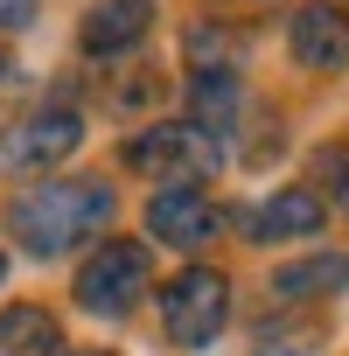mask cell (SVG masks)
Segmentation results:
<instances>
[{
	"instance_id": "6da1fadb",
	"label": "cell",
	"mask_w": 349,
	"mask_h": 356,
	"mask_svg": "<svg viewBox=\"0 0 349 356\" xmlns=\"http://www.w3.org/2000/svg\"><path fill=\"white\" fill-rule=\"evenodd\" d=\"M112 210H119L112 182H98V175H63V182H35L29 196H15L8 224H15V238L35 259H56V252L98 238L112 224Z\"/></svg>"
},
{
	"instance_id": "7a4b0ae2",
	"label": "cell",
	"mask_w": 349,
	"mask_h": 356,
	"mask_svg": "<svg viewBox=\"0 0 349 356\" xmlns=\"http://www.w3.org/2000/svg\"><path fill=\"white\" fill-rule=\"evenodd\" d=\"M133 175L147 182H168V189H203L210 175L224 168V147L203 133V126H140L119 154Z\"/></svg>"
},
{
	"instance_id": "3957f363",
	"label": "cell",
	"mask_w": 349,
	"mask_h": 356,
	"mask_svg": "<svg viewBox=\"0 0 349 356\" xmlns=\"http://www.w3.org/2000/svg\"><path fill=\"white\" fill-rule=\"evenodd\" d=\"M231 314V280L210 273V266H189V273H174L168 293H161V328L174 349H210L217 328Z\"/></svg>"
},
{
	"instance_id": "277c9868",
	"label": "cell",
	"mask_w": 349,
	"mask_h": 356,
	"mask_svg": "<svg viewBox=\"0 0 349 356\" xmlns=\"http://www.w3.org/2000/svg\"><path fill=\"white\" fill-rule=\"evenodd\" d=\"M140 293H147V245L140 238H105L77 273V307L84 314L119 321V314L140 307Z\"/></svg>"
},
{
	"instance_id": "5b68a950",
	"label": "cell",
	"mask_w": 349,
	"mask_h": 356,
	"mask_svg": "<svg viewBox=\"0 0 349 356\" xmlns=\"http://www.w3.org/2000/svg\"><path fill=\"white\" fill-rule=\"evenodd\" d=\"M84 140V119L70 105H42V112H22L15 126H0V175H42L56 161H70Z\"/></svg>"
},
{
	"instance_id": "8992f818",
	"label": "cell",
	"mask_w": 349,
	"mask_h": 356,
	"mask_svg": "<svg viewBox=\"0 0 349 356\" xmlns=\"http://www.w3.org/2000/svg\"><path fill=\"white\" fill-rule=\"evenodd\" d=\"M217 224H224V210H217L203 189H161V196L147 203V231H154L161 245H174V252H203V245L217 238Z\"/></svg>"
},
{
	"instance_id": "52a82bcc",
	"label": "cell",
	"mask_w": 349,
	"mask_h": 356,
	"mask_svg": "<svg viewBox=\"0 0 349 356\" xmlns=\"http://www.w3.org/2000/svg\"><path fill=\"white\" fill-rule=\"evenodd\" d=\"M321 217H328L321 189H273L266 203H252V210L238 217V231H245L252 245H279V238H314Z\"/></svg>"
},
{
	"instance_id": "ba28073f",
	"label": "cell",
	"mask_w": 349,
	"mask_h": 356,
	"mask_svg": "<svg viewBox=\"0 0 349 356\" xmlns=\"http://www.w3.org/2000/svg\"><path fill=\"white\" fill-rule=\"evenodd\" d=\"M293 56L307 70H342L349 63V15L335 8V0H307V8H293Z\"/></svg>"
},
{
	"instance_id": "9c48e42d",
	"label": "cell",
	"mask_w": 349,
	"mask_h": 356,
	"mask_svg": "<svg viewBox=\"0 0 349 356\" xmlns=\"http://www.w3.org/2000/svg\"><path fill=\"white\" fill-rule=\"evenodd\" d=\"M154 29V0H105L98 15H84V56H119Z\"/></svg>"
},
{
	"instance_id": "30bf717a",
	"label": "cell",
	"mask_w": 349,
	"mask_h": 356,
	"mask_svg": "<svg viewBox=\"0 0 349 356\" xmlns=\"http://www.w3.org/2000/svg\"><path fill=\"white\" fill-rule=\"evenodd\" d=\"M0 356H63V328L49 307H8L0 314Z\"/></svg>"
},
{
	"instance_id": "8fae6325",
	"label": "cell",
	"mask_w": 349,
	"mask_h": 356,
	"mask_svg": "<svg viewBox=\"0 0 349 356\" xmlns=\"http://www.w3.org/2000/svg\"><path fill=\"white\" fill-rule=\"evenodd\" d=\"M238 49H245L238 29H210V22L189 29V63H196V77H231V70H238Z\"/></svg>"
},
{
	"instance_id": "7c38bea8",
	"label": "cell",
	"mask_w": 349,
	"mask_h": 356,
	"mask_svg": "<svg viewBox=\"0 0 349 356\" xmlns=\"http://www.w3.org/2000/svg\"><path fill=\"white\" fill-rule=\"evenodd\" d=\"M273 286H279L286 300H307V293H342V286H349V259H300V266H286Z\"/></svg>"
},
{
	"instance_id": "4fadbf2b",
	"label": "cell",
	"mask_w": 349,
	"mask_h": 356,
	"mask_svg": "<svg viewBox=\"0 0 349 356\" xmlns=\"http://www.w3.org/2000/svg\"><path fill=\"white\" fill-rule=\"evenodd\" d=\"M252 342H259V356H307L321 342V328H307V321H259Z\"/></svg>"
},
{
	"instance_id": "5bb4252c",
	"label": "cell",
	"mask_w": 349,
	"mask_h": 356,
	"mask_svg": "<svg viewBox=\"0 0 349 356\" xmlns=\"http://www.w3.org/2000/svg\"><path fill=\"white\" fill-rule=\"evenodd\" d=\"M321 175H342V182H335V203L349 210V147H328V154H321Z\"/></svg>"
},
{
	"instance_id": "9a60e30c",
	"label": "cell",
	"mask_w": 349,
	"mask_h": 356,
	"mask_svg": "<svg viewBox=\"0 0 349 356\" xmlns=\"http://www.w3.org/2000/svg\"><path fill=\"white\" fill-rule=\"evenodd\" d=\"M35 22V0H0V29H29Z\"/></svg>"
},
{
	"instance_id": "2e32d148",
	"label": "cell",
	"mask_w": 349,
	"mask_h": 356,
	"mask_svg": "<svg viewBox=\"0 0 349 356\" xmlns=\"http://www.w3.org/2000/svg\"><path fill=\"white\" fill-rule=\"evenodd\" d=\"M0 280H8V252H0Z\"/></svg>"
},
{
	"instance_id": "e0dca14e",
	"label": "cell",
	"mask_w": 349,
	"mask_h": 356,
	"mask_svg": "<svg viewBox=\"0 0 349 356\" xmlns=\"http://www.w3.org/2000/svg\"><path fill=\"white\" fill-rule=\"evenodd\" d=\"M77 356H105V349H77Z\"/></svg>"
},
{
	"instance_id": "ac0fdd59",
	"label": "cell",
	"mask_w": 349,
	"mask_h": 356,
	"mask_svg": "<svg viewBox=\"0 0 349 356\" xmlns=\"http://www.w3.org/2000/svg\"><path fill=\"white\" fill-rule=\"evenodd\" d=\"M0 77H8V56H0Z\"/></svg>"
}]
</instances>
